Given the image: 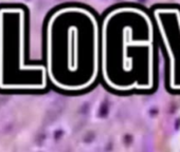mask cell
I'll use <instances>...</instances> for the list:
<instances>
[{
    "instance_id": "1",
    "label": "cell",
    "mask_w": 180,
    "mask_h": 152,
    "mask_svg": "<svg viewBox=\"0 0 180 152\" xmlns=\"http://www.w3.org/2000/svg\"><path fill=\"white\" fill-rule=\"evenodd\" d=\"M101 21L91 9L81 4L62 5L54 10L45 24L46 72L54 84L67 88L73 78V89H83L94 80L99 71Z\"/></svg>"
},
{
    "instance_id": "2",
    "label": "cell",
    "mask_w": 180,
    "mask_h": 152,
    "mask_svg": "<svg viewBox=\"0 0 180 152\" xmlns=\"http://www.w3.org/2000/svg\"><path fill=\"white\" fill-rule=\"evenodd\" d=\"M28 10L20 4L0 5V87L34 89L47 85L46 67L26 63Z\"/></svg>"
}]
</instances>
